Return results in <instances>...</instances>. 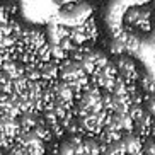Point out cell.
Segmentation results:
<instances>
[{
	"instance_id": "cell-1",
	"label": "cell",
	"mask_w": 155,
	"mask_h": 155,
	"mask_svg": "<svg viewBox=\"0 0 155 155\" xmlns=\"http://www.w3.org/2000/svg\"><path fill=\"white\" fill-rule=\"evenodd\" d=\"M124 26L133 31H145L152 29V12L145 7H131L124 14Z\"/></svg>"
},
{
	"instance_id": "cell-6",
	"label": "cell",
	"mask_w": 155,
	"mask_h": 155,
	"mask_svg": "<svg viewBox=\"0 0 155 155\" xmlns=\"http://www.w3.org/2000/svg\"><path fill=\"white\" fill-rule=\"evenodd\" d=\"M51 155H60V153H58V152H56V150H55V152H53V153H51Z\"/></svg>"
},
{
	"instance_id": "cell-5",
	"label": "cell",
	"mask_w": 155,
	"mask_h": 155,
	"mask_svg": "<svg viewBox=\"0 0 155 155\" xmlns=\"http://www.w3.org/2000/svg\"><path fill=\"white\" fill-rule=\"evenodd\" d=\"M0 155H10L7 150H0Z\"/></svg>"
},
{
	"instance_id": "cell-4",
	"label": "cell",
	"mask_w": 155,
	"mask_h": 155,
	"mask_svg": "<svg viewBox=\"0 0 155 155\" xmlns=\"http://www.w3.org/2000/svg\"><path fill=\"white\" fill-rule=\"evenodd\" d=\"M12 143H14L12 138L5 137L4 133H0V148H2V150H9L10 147H12Z\"/></svg>"
},
{
	"instance_id": "cell-3",
	"label": "cell",
	"mask_w": 155,
	"mask_h": 155,
	"mask_svg": "<svg viewBox=\"0 0 155 155\" xmlns=\"http://www.w3.org/2000/svg\"><path fill=\"white\" fill-rule=\"evenodd\" d=\"M84 155H101L99 140L94 137H84Z\"/></svg>"
},
{
	"instance_id": "cell-2",
	"label": "cell",
	"mask_w": 155,
	"mask_h": 155,
	"mask_svg": "<svg viewBox=\"0 0 155 155\" xmlns=\"http://www.w3.org/2000/svg\"><path fill=\"white\" fill-rule=\"evenodd\" d=\"M121 141H123V147H124L126 153L133 155V153H140L141 152V141H143V138L138 137L137 133H133V131L121 133Z\"/></svg>"
}]
</instances>
